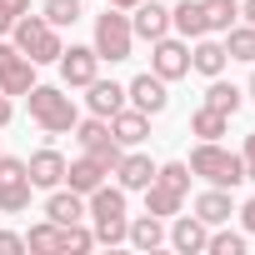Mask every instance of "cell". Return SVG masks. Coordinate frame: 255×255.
Masks as SVG:
<instances>
[{
	"label": "cell",
	"instance_id": "6da1fadb",
	"mask_svg": "<svg viewBox=\"0 0 255 255\" xmlns=\"http://www.w3.org/2000/svg\"><path fill=\"white\" fill-rule=\"evenodd\" d=\"M25 105H30V120L40 125L45 135H70L75 130V100L60 90V85H30L25 90Z\"/></svg>",
	"mask_w": 255,
	"mask_h": 255
},
{
	"label": "cell",
	"instance_id": "7a4b0ae2",
	"mask_svg": "<svg viewBox=\"0 0 255 255\" xmlns=\"http://www.w3.org/2000/svg\"><path fill=\"white\" fill-rule=\"evenodd\" d=\"M190 175H200L205 185H220V190H235L240 180H245V165H240V155L235 150H225L220 140H200L195 150H190Z\"/></svg>",
	"mask_w": 255,
	"mask_h": 255
},
{
	"label": "cell",
	"instance_id": "3957f363",
	"mask_svg": "<svg viewBox=\"0 0 255 255\" xmlns=\"http://www.w3.org/2000/svg\"><path fill=\"white\" fill-rule=\"evenodd\" d=\"M185 190H190V165H185V160L155 165V180L145 185V210H150V215H160V220H170V215H180Z\"/></svg>",
	"mask_w": 255,
	"mask_h": 255
},
{
	"label": "cell",
	"instance_id": "277c9868",
	"mask_svg": "<svg viewBox=\"0 0 255 255\" xmlns=\"http://www.w3.org/2000/svg\"><path fill=\"white\" fill-rule=\"evenodd\" d=\"M10 35H15L10 45H15L20 55H30L35 65H55L60 50H65V45H60V30H55L45 15H20V20L10 25Z\"/></svg>",
	"mask_w": 255,
	"mask_h": 255
},
{
	"label": "cell",
	"instance_id": "5b68a950",
	"mask_svg": "<svg viewBox=\"0 0 255 255\" xmlns=\"http://www.w3.org/2000/svg\"><path fill=\"white\" fill-rule=\"evenodd\" d=\"M95 55L100 60H130V45H135V30H130V10H105V15H95Z\"/></svg>",
	"mask_w": 255,
	"mask_h": 255
},
{
	"label": "cell",
	"instance_id": "8992f818",
	"mask_svg": "<svg viewBox=\"0 0 255 255\" xmlns=\"http://www.w3.org/2000/svg\"><path fill=\"white\" fill-rule=\"evenodd\" d=\"M75 140H80V150H85V155H95L105 170H115V165H120V155H125V145L110 135V120H100V115L75 120Z\"/></svg>",
	"mask_w": 255,
	"mask_h": 255
},
{
	"label": "cell",
	"instance_id": "52a82bcc",
	"mask_svg": "<svg viewBox=\"0 0 255 255\" xmlns=\"http://www.w3.org/2000/svg\"><path fill=\"white\" fill-rule=\"evenodd\" d=\"M150 70L170 85V80H185L190 75V40H170V35H160V40H150Z\"/></svg>",
	"mask_w": 255,
	"mask_h": 255
},
{
	"label": "cell",
	"instance_id": "ba28073f",
	"mask_svg": "<svg viewBox=\"0 0 255 255\" xmlns=\"http://www.w3.org/2000/svg\"><path fill=\"white\" fill-rule=\"evenodd\" d=\"M30 85H35V60L0 40V90L5 95H25Z\"/></svg>",
	"mask_w": 255,
	"mask_h": 255
},
{
	"label": "cell",
	"instance_id": "9c48e42d",
	"mask_svg": "<svg viewBox=\"0 0 255 255\" xmlns=\"http://www.w3.org/2000/svg\"><path fill=\"white\" fill-rule=\"evenodd\" d=\"M60 75H65V85L70 90H85L95 75H100V55H95V45H70V50H60Z\"/></svg>",
	"mask_w": 255,
	"mask_h": 255
},
{
	"label": "cell",
	"instance_id": "30bf717a",
	"mask_svg": "<svg viewBox=\"0 0 255 255\" xmlns=\"http://www.w3.org/2000/svg\"><path fill=\"white\" fill-rule=\"evenodd\" d=\"M125 100H130L135 110H145V115H160L170 105V90H165V80L155 70H145V75H135L130 85H125Z\"/></svg>",
	"mask_w": 255,
	"mask_h": 255
},
{
	"label": "cell",
	"instance_id": "8fae6325",
	"mask_svg": "<svg viewBox=\"0 0 255 255\" xmlns=\"http://www.w3.org/2000/svg\"><path fill=\"white\" fill-rule=\"evenodd\" d=\"M130 30H135V40L170 35V5H160V0H140V5L130 10Z\"/></svg>",
	"mask_w": 255,
	"mask_h": 255
},
{
	"label": "cell",
	"instance_id": "7c38bea8",
	"mask_svg": "<svg viewBox=\"0 0 255 255\" xmlns=\"http://www.w3.org/2000/svg\"><path fill=\"white\" fill-rule=\"evenodd\" d=\"M25 175H30L35 190H55V185H65V155L45 145V150H35V155L25 160Z\"/></svg>",
	"mask_w": 255,
	"mask_h": 255
},
{
	"label": "cell",
	"instance_id": "4fadbf2b",
	"mask_svg": "<svg viewBox=\"0 0 255 255\" xmlns=\"http://www.w3.org/2000/svg\"><path fill=\"white\" fill-rule=\"evenodd\" d=\"M170 245L175 250H185V255H200L205 250V240H210V225L200 220V215H170Z\"/></svg>",
	"mask_w": 255,
	"mask_h": 255
},
{
	"label": "cell",
	"instance_id": "5bb4252c",
	"mask_svg": "<svg viewBox=\"0 0 255 255\" xmlns=\"http://www.w3.org/2000/svg\"><path fill=\"white\" fill-rule=\"evenodd\" d=\"M110 175L120 180V190H125V195H130V190H145V185L155 180V160H150V155H140V150L130 145V155H120V165H115Z\"/></svg>",
	"mask_w": 255,
	"mask_h": 255
},
{
	"label": "cell",
	"instance_id": "9a60e30c",
	"mask_svg": "<svg viewBox=\"0 0 255 255\" xmlns=\"http://www.w3.org/2000/svg\"><path fill=\"white\" fill-rule=\"evenodd\" d=\"M110 135H115L120 145H140V140L150 135V115L135 110V105H120V110L110 115Z\"/></svg>",
	"mask_w": 255,
	"mask_h": 255
},
{
	"label": "cell",
	"instance_id": "2e32d148",
	"mask_svg": "<svg viewBox=\"0 0 255 255\" xmlns=\"http://www.w3.org/2000/svg\"><path fill=\"white\" fill-rule=\"evenodd\" d=\"M85 90H90V95H85V105H90V115H100V120H110L120 105H130V100H125V85H115V80H100V75H95Z\"/></svg>",
	"mask_w": 255,
	"mask_h": 255
},
{
	"label": "cell",
	"instance_id": "e0dca14e",
	"mask_svg": "<svg viewBox=\"0 0 255 255\" xmlns=\"http://www.w3.org/2000/svg\"><path fill=\"white\" fill-rule=\"evenodd\" d=\"M45 215H50L55 225H75V220H85V195L70 190V185H55L50 200H45Z\"/></svg>",
	"mask_w": 255,
	"mask_h": 255
},
{
	"label": "cell",
	"instance_id": "ac0fdd59",
	"mask_svg": "<svg viewBox=\"0 0 255 255\" xmlns=\"http://www.w3.org/2000/svg\"><path fill=\"white\" fill-rule=\"evenodd\" d=\"M105 165L95 160V155H80V160H65V185L70 190H80V195H90L95 185H105Z\"/></svg>",
	"mask_w": 255,
	"mask_h": 255
},
{
	"label": "cell",
	"instance_id": "d6986e66",
	"mask_svg": "<svg viewBox=\"0 0 255 255\" xmlns=\"http://www.w3.org/2000/svg\"><path fill=\"white\" fill-rule=\"evenodd\" d=\"M85 215L90 220H120L125 215V190L120 185H95L85 195Z\"/></svg>",
	"mask_w": 255,
	"mask_h": 255
},
{
	"label": "cell",
	"instance_id": "ffe728a7",
	"mask_svg": "<svg viewBox=\"0 0 255 255\" xmlns=\"http://www.w3.org/2000/svg\"><path fill=\"white\" fill-rule=\"evenodd\" d=\"M170 30H180V40H200V35H210L200 0H180V5H170Z\"/></svg>",
	"mask_w": 255,
	"mask_h": 255
},
{
	"label": "cell",
	"instance_id": "44dd1931",
	"mask_svg": "<svg viewBox=\"0 0 255 255\" xmlns=\"http://www.w3.org/2000/svg\"><path fill=\"white\" fill-rule=\"evenodd\" d=\"M195 215H200L205 225H225V220L235 215V200H230V190H220V185L200 190V195H195Z\"/></svg>",
	"mask_w": 255,
	"mask_h": 255
},
{
	"label": "cell",
	"instance_id": "7402d4cb",
	"mask_svg": "<svg viewBox=\"0 0 255 255\" xmlns=\"http://www.w3.org/2000/svg\"><path fill=\"white\" fill-rule=\"evenodd\" d=\"M225 60H230V55H225V40H205V35H200L195 50H190V70H200L205 80H210V75H225Z\"/></svg>",
	"mask_w": 255,
	"mask_h": 255
},
{
	"label": "cell",
	"instance_id": "603a6c76",
	"mask_svg": "<svg viewBox=\"0 0 255 255\" xmlns=\"http://www.w3.org/2000/svg\"><path fill=\"white\" fill-rule=\"evenodd\" d=\"M125 240H130L135 250H155V245H165V220L145 210L140 220H130V225H125Z\"/></svg>",
	"mask_w": 255,
	"mask_h": 255
},
{
	"label": "cell",
	"instance_id": "cb8c5ba5",
	"mask_svg": "<svg viewBox=\"0 0 255 255\" xmlns=\"http://www.w3.org/2000/svg\"><path fill=\"white\" fill-rule=\"evenodd\" d=\"M205 105H210V110H220V115H235V110L245 105V90H240V85H230V80H220V75H210Z\"/></svg>",
	"mask_w": 255,
	"mask_h": 255
},
{
	"label": "cell",
	"instance_id": "d4e9b609",
	"mask_svg": "<svg viewBox=\"0 0 255 255\" xmlns=\"http://www.w3.org/2000/svg\"><path fill=\"white\" fill-rule=\"evenodd\" d=\"M225 55H230V60H245V65H255V25H250V20H245V25L235 20V25L225 30Z\"/></svg>",
	"mask_w": 255,
	"mask_h": 255
},
{
	"label": "cell",
	"instance_id": "484cf974",
	"mask_svg": "<svg viewBox=\"0 0 255 255\" xmlns=\"http://www.w3.org/2000/svg\"><path fill=\"white\" fill-rule=\"evenodd\" d=\"M230 130V115H220V110H210V105H200L195 115H190V135H200V140H220Z\"/></svg>",
	"mask_w": 255,
	"mask_h": 255
},
{
	"label": "cell",
	"instance_id": "4316f807",
	"mask_svg": "<svg viewBox=\"0 0 255 255\" xmlns=\"http://www.w3.org/2000/svg\"><path fill=\"white\" fill-rule=\"evenodd\" d=\"M30 195H35L30 175H20V180H5V185H0V210H5V215H20V210L30 205Z\"/></svg>",
	"mask_w": 255,
	"mask_h": 255
},
{
	"label": "cell",
	"instance_id": "83f0119b",
	"mask_svg": "<svg viewBox=\"0 0 255 255\" xmlns=\"http://www.w3.org/2000/svg\"><path fill=\"white\" fill-rule=\"evenodd\" d=\"M200 10H205V25L210 30H230L240 20V0H200Z\"/></svg>",
	"mask_w": 255,
	"mask_h": 255
},
{
	"label": "cell",
	"instance_id": "f1b7e54d",
	"mask_svg": "<svg viewBox=\"0 0 255 255\" xmlns=\"http://www.w3.org/2000/svg\"><path fill=\"white\" fill-rule=\"evenodd\" d=\"M25 250H40V255H55L60 250V225L45 215L40 225H30V235H25Z\"/></svg>",
	"mask_w": 255,
	"mask_h": 255
},
{
	"label": "cell",
	"instance_id": "f546056e",
	"mask_svg": "<svg viewBox=\"0 0 255 255\" xmlns=\"http://www.w3.org/2000/svg\"><path fill=\"white\" fill-rule=\"evenodd\" d=\"M80 5H85V0H45V10H40V15H45L55 30H65V25L80 20Z\"/></svg>",
	"mask_w": 255,
	"mask_h": 255
},
{
	"label": "cell",
	"instance_id": "4dcf8cb0",
	"mask_svg": "<svg viewBox=\"0 0 255 255\" xmlns=\"http://www.w3.org/2000/svg\"><path fill=\"white\" fill-rule=\"evenodd\" d=\"M205 250H210V255H245V235H240V230H215V235L205 240Z\"/></svg>",
	"mask_w": 255,
	"mask_h": 255
},
{
	"label": "cell",
	"instance_id": "1f68e13d",
	"mask_svg": "<svg viewBox=\"0 0 255 255\" xmlns=\"http://www.w3.org/2000/svg\"><path fill=\"white\" fill-rule=\"evenodd\" d=\"M125 225H130V215H120V220H95V245H120V240H125Z\"/></svg>",
	"mask_w": 255,
	"mask_h": 255
},
{
	"label": "cell",
	"instance_id": "d6a6232c",
	"mask_svg": "<svg viewBox=\"0 0 255 255\" xmlns=\"http://www.w3.org/2000/svg\"><path fill=\"white\" fill-rule=\"evenodd\" d=\"M25 175V160H15V155H0V185L5 180H20Z\"/></svg>",
	"mask_w": 255,
	"mask_h": 255
},
{
	"label": "cell",
	"instance_id": "836d02e7",
	"mask_svg": "<svg viewBox=\"0 0 255 255\" xmlns=\"http://www.w3.org/2000/svg\"><path fill=\"white\" fill-rule=\"evenodd\" d=\"M240 165H245V180H255V130H250L245 145H240Z\"/></svg>",
	"mask_w": 255,
	"mask_h": 255
},
{
	"label": "cell",
	"instance_id": "e575fe53",
	"mask_svg": "<svg viewBox=\"0 0 255 255\" xmlns=\"http://www.w3.org/2000/svg\"><path fill=\"white\" fill-rule=\"evenodd\" d=\"M15 250H25V235H15V230H0V255H15Z\"/></svg>",
	"mask_w": 255,
	"mask_h": 255
},
{
	"label": "cell",
	"instance_id": "d590c367",
	"mask_svg": "<svg viewBox=\"0 0 255 255\" xmlns=\"http://www.w3.org/2000/svg\"><path fill=\"white\" fill-rule=\"evenodd\" d=\"M240 225H245V235H255V195L240 205Z\"/></svg>",
	"mask_w": 255,
	"mask_h": 255
},
{
	"label": "cell",
	"instance_id": "8d00e7d4",
	"mask_svg": "<svg viewBox=\"0 0 255 255\" xmlns=\"http://www.w3.org/2000/svg\"><path fill=\"white\" fill-rule=\"evenodd\" d=\"M10 120H15V105H10V95H5V90H0V130H5Z\"/></svg>",
	"mask_w": 255,
	"mask_h": 255
},
{
	"label": "cell",
	"instance_id": "74e56055",
	"mask_svg": "<svg viewBox=\"0 0 255 255\" xmlns=\"http://www.w3.org/2000/svg\"><path fill=\"white\" fill-rule=\"evenodd\" d=\"M15 20H20V15L5 5V0H0V35H10V25H15Z\"/></svg>",
	"mask_w": 255,
	"mask_h": 255
},
{
	"label": "cell",
	"instance_id": "f35d334b",
	"mask_svg": "<svg viewBox=\"0 0 255 255\" xmlns=\"http://www.w3.org/2000/svg\"><path fill=\"white\" fill-rule=\"evenodd\" d=\"M5 5H10L15 15H25V10H30V0H5Z\"/></svg>",
	"mask_w": 255,
	"mask_h": 255
},
{
	"label": "cell",
	"instance_id": "ab89813d",
	"mask_svg": "<svg viewBox=\"0 0 255 255\" xmlns=\"http://www.w3.org/2000/svg\"><path fill=\"white\" fill-rule=\"evenodd\" d=\"M240 15H245V20L255 25V0H245V5H240Z\"/></svg>",
	"mask_w": 255,
	"mask_h": 255
},
{
	"label": "cell",
	"instance_id": "60d3db41",
	"mask_svg": "<svg viewBox=\"0 0 255 255\" xmlns=\"http://www.w3.org/2000/svg\"><path fill=\"white\" fill-rule=\"evenodd\" d=\"M110 5H115V10H135L140 0H110Z\"/></svg>",
	"mask_w": 255,
	"mask_h": 255
},
{
	"label": "cell",
	"instance_id": "b9f144b4",
	"mask_svg": "<svg viewBox=\"0 0 255 255\" xmlns=\"http://www.w3.org/2000/svg\"><path fill=\"white\" fill-rule=\"evenodd\" d=\"M245 95H250V100H255V70H250V85H245Z\"/></svg>",
	"mask_w": 255,
	"mask_h": 255
}]
</instances>
